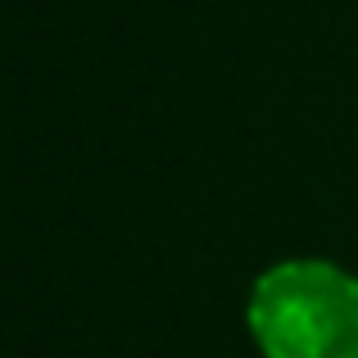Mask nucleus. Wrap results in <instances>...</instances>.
Masks as SVG:
<instances>
[{
	"label": "nucleus",
	"instance_id": "obj_1",
	"mask_svg": "<svg viewBox=\"0 0 358 358\" xmlns=\"http://www.w3.org/2000/svg\"><path fill=\"white\" fill-rule=\"evenodd\" d=\"M245 322L263 358H358V281L327 259L272 263Z\"/></svg>",
	"mask_w": 358,
	"mask_h": 358
}]
</instances>
